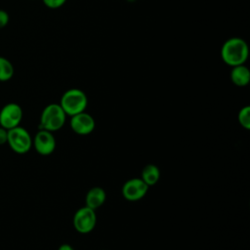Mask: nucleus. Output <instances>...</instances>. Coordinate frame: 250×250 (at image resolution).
Masks as SVG:
<instances>
[{"label":"nucleus","mask_w":250,"mask_h":250,"mask_svg":"<svg viewBox=\"0 0 250 250\" xmlns=\"http://www.w3.org/2000/svg\"><path fill=\"white\" fill-rule=\"evenodd\" d=\"M8 140V130L0 126V146L7 144Z\"/></svg>","instance_id":"nucleus-17"},{"label":"nucleus","mask_w":250,"mask_h":250,"mask_svg":"<svg viewBox=\"0 0 250 250\" xmlns=\"http://www.w3.org/2000/svg\"><path fill=\"white\" fill-rule=\"evenodd\" d=\"M9 22V15L6 11L0 10V28L6 26Z\"/></svg>","instance_id":"nucleus-16"},{"label":"nucleus","mask_w":250,"mask_h":250,"mask_svg":"<svg viewBox=\"0 0 250 250\" xmlns=\"http://www.w3.org/2000/svg\"><path fill=\"white\" fill-rule=\"evenodd\" d=\"M58 250H75V249H74L70 244H68V243H63V244L60 245V247H59Z\"/></svg>","instance_id":"nucleus-18"},{"label":"nucleus","mask_w":250,"mask_h":250,"mask_svg":"<svg viewBox=\"0 0 250 250\" xmlns=\"http://www.w3.org/2000/svg\"><path fill=\"white\" fill-rule=\"evenodd\" d=\"M66 120V114L60 104H50L44 107L40 115L39 129L56 132L62 128Z\"/></svg>","instance_id":"nucleus-3"},{"label":"nucleus","mask_w":250,"mask_h":250,"mask_svg":"<svg viewBox=\"0 0 250 250\" xmlns=\"http://www.w3.org/2000/svg\"><path fill=\"white\" fill-rule=\"evenodd\" d=\"M73 227L79 233L86 234L94 230L97 224L96 210H93L86 205L79 208L73 216Z\"/></svg>","instance_id":"nucleus-5"},{"label":"nucleus","mask_w":250,"mask_h":250,"mask_svg":"<svg viewBox=\"0 0 250 250\" xmlns=\"http://www.w3.org/2000/svg\"><path fill=\"white\" fill-rule=\"evenodd\" d=\"M14 75V66L12 62L4 58L0 57V81H8Z\"/></svg>","instance_id":"nucleus-13"},{"label":"nucleus","mask_w":250,"mask_h":250,"mask_svg":"<svg viewBox=\"0 0 250 250\" xmlns=\"http://www.w3.org/2000/svg\"><path fill=\"white\" fill-rule=\"evenodd\" d=\"M60 105L66 116H73L77 113L85 111L88 105V98L85 92L78 88L66 90L60 101Z\"/></svg>","instance_id":"nucleus-2"},{"label":"nucleus","mask_w":250,"mask_h":250,"mask_svg":"<svg viewBox=\"0 0 250 250\" xmlns=\"http://www.w3.org/2000/svg\"><path fill=\"white\" fill-rule=\"evenodd\" d=\"M22 109L20 104L9 103L0 110V126L7 130L18 127L22 119Z\"/></svg>","instance_id":"nucleus-6"},{"label":"nucleus","mask_w":250,"mask_h":250,"mask_svg":"<svg viewBox=\"0 0 250 250\" xmlns=\"http://www.w3.org/2000/svg\"><path fill=\"white\" fill-rule=\"evenodd\" d=\"M148 187H152L157 184L160 178V170L154 164L146 165L141 173L140 177Z\"/></svg>","instance_id":"nucleus-12"},{"label":"nucleus","mask_w":250,"mask_h":250,"mask_svg":"<svg viewBox=\"0 0 250 250\" xmlns=\"http://www.w3.org/2000/svg\"><path fill=\"white\" fill-rule=\"evenodd\" d=\"M238 123L246 130L250 129V106L245 105L240 108L237 115Z\"/></svg>","instance_id":"nucleus-14"},{"label":"nucleus","mask_w":250,"mask_h":250,"mask_svg":"<svg viewBox=\"0 0 250 250\" xmlns=\"http://www.w3.org/2000/svg\"><path fill=\"white\" fill-rule=\"evenodd\" d=\"M128 1H135V0H128Z\"/></svg>","instance_id":"nucleus-19"},{"label":"nucleus","mask_w":250,"mask_h":250,"mask_svg":"<svg viewBox=\"0 0 250 250\" xmlns=\"http://www.w3.org/2000/svg\"><path fill=\"white\" fill-rule=\"evenodd\" d=\"M231 82L238 86L244 87L250 82V70L245 64H239L231 67L230 71Z\"/></svg>","instance_id":"nucleus-11"},{"label":"nucleus","mask_w":250,"mask_h":250,"mask_svg":"<svg viewBox=\"0 0 250 250\" xmlns=\"http://www.w3.org/2000/svg\"><path fill=\"white\" fill-rule=\"evenodd\" d=\"M148 188L141 178H132L123 184L121 193L128 201H139L146 196Z\"/></svg>","instance_id":"nucleus-7"},{"label":"nucleus","mask_w":250,"mask_h":250,"mask_svg":"<svg viewBox=\"0 0 250 250\" xmlns=\"http://www.w3.org/2000/svg\"><path fill=\"white\" fill-rule=\"evenodd\" d=\"M105 199L106 193L104 189L101 187H93L86 193L85 203L87 207L93 210H97L104 203Z\"/></svg>","instance_id":"nucleus-10"},{"label":"nucleus","mask_w":250,"mask_h":250,"mask_svg":"<svg viewBox=\"0 0 250 250\" xmlns=\"http://www.w3.org/2000/svg\"><path fill=\"white\" fill-rule=\"evenodd\" d=\"M248 45L246 41L240 37L227 39L221 48V58L223 62L231 67L244 64L248 59Z\"/></svg>","instance_id":"nucleus-1"},{"label":"nucleus","mask_w":250,"mask_h":250,"mask_svg":"<svg viewBox=\"0 0 250 250\" xmlns=\"http://www.w3.org/2000/svg\"><path fill=\"white\" fill-rule=\"evenodd\" d=\"M70 127L72 131L78 135H89L96 127L94 117L86 111L70 116Z\"/></svg>","instance_id":"nucleus-9"},{"label":"nucleus","mask_w":250,"mask_h":250,"mask_svg":"<svg viewBox=\"0 0 250 250\" xmlns=\"http://www.w3.org/2000/svg\"><path fill=\"white\" fill-rule=\"evenodd\" d=\"M7 144L18 154H24L32 146V138L23 127L18 126L8 130Z\"/></svg>","instance_id":"nucleus-4"},{"label":"nucleus","mask_w":250,"mask_h":250,"mask_svg":"<svg viewBox=\"0 0 250 250\" xmlns=\"http://www.w3.org/2000/svg\"><path fill=\"white\" fill-rule=\"evenodd\" d=\"M44 5L50 9H58L64 5L66 0H42Z\"/></svg>","instance_id":"nucleus-15"},{"label":"nucleus","mask_w":250,"mask_h":250,"mask_svg":"<svg viewBox=\"0 0 250 250\" xmlns=\"http://www.w3.org/2000/svg\"><path fill=\"white\" fill-rule=\"evenodd\" d=\"M32 146L40 155H50L56 148V139L52 132L39 129L32 139Z\"/></svg>","instance_id":"nucleus-8"}]
</instances>
